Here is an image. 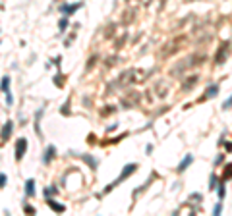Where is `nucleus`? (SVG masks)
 Returning <instances> with one entry per match:
<instances>
[{
	"instance_id": "9",
	"label": "nucleus",
	"mask_w": 232,
	"mask_h": 216,
	"mask_svg": "<svg viewBox=\"0 0 232 216\" xmlns=\"http://www.w3.org/2000/svg\"><path fill=\"white\" fill-rule=\"evenodd\" d=\"M217 93H218V85H211L207 89V97H217Z\"/></svg>"
},
{
	"instance_id": "10",
	"label": "nucleus",
	"mask_w": 232,
	"mask_h": 216,
	"mask_svg": "<svg viewBox=\"0 0 232 216\" xmlns=\"http://www.w3.org/2000/svg\"><path fill=\"white\" fill-rule=\"evenodd\" d=\"M224 193H226L224 183H218V201H223V199H224Z\"/></svg>"
},
{
	"instance_id": "12",
	"label": "nucleus",
	"mask_w": 232,
	"mask_h": 216,
	"mask_svg": "<svg viewBox=\"0 0 232 216\" xmlns=\"http://www.w3.org/2000/svg\"><path fill=\"white\" fill-rule=\"evenodd\" d=\"M223 108L224 110H228V108H232V97H228L226 101H224V104H223Z\"/></svg>"
},
{
	"instance_id": "15",
	"label": "nucleus",
	"mask_w": 232,
	"mask_h": 216,
	"mask_svg": "<svg viewBox=\"0 0 232 216\" xmlns=\"http://www.w3.org/2000/svg\"><path fill=\"white\" fill-rule=\"evenodd\" d=\"M221 208H223V207H221V201H218V203H217V205H215V208H213V212H215V214H221Z\"/></svg>"
},
{
	"instance_id": "5",
	"label": "nucleus",
	"mask_w": 232,
	"mask_h": 216,
	"mask_svg": "<svg viewBox=\"0 0 232 216\" xmlns=\"http://www.w3.org/2000/svg\"><path fill=\"white\" fill-rule=\"evenodd\" d=\"M54 152H56V149L52 147V145H51V147H46V151H45V157H43V162H45V164H48Z\"/></svg>"
},
{
	"instance_id": "16",
	"label": "nucleus",
	"mask_w": 232,
	"mask_h": 216,
	"mask_svg": "<svg viewBox=\"0 0 232 216\" xmlns=\"http://www.w3.org/2000/svg\"><path fill=\"white\" fill-rule=\"evenodd\" d=\"M4 185H6V176L0 174V187H4Z\"/></svg>"
},
{
	"instance_id": "7",
	"label": "nucleus",
	"mask_w": 232,
	"mask_h": 216,
	"mask_svg": "<svg viewBox=\"0 0 232 216\" xmlns=\"http://www.w3.org/2000/svg\"><path fill=\"white\" fill-rule=\"evenodd\" d=\"M0 89H2L4 93L10 91V75H4V77H2V81H0Z\"/></svg>"
},
{
	"instance_id": "1",
	"label": "nucleus",
	"mask_w": 232,
	"mask_h": 216,
	"mask_svg": "<svg viewBox=\"0 0 232 216\" xmlns=\"http://www.w3.org/2000/svg\"><path fill=\"white\" fill-rule=\"evenodd\" d=\"M25 149H27V141H25V139H19V141H18V145H16V158H18V160L23 157Z\"/></svg>"
},
{
	"instance_id": "13",
	"label": "nucleus",
	"mask_w": 232,
	"mask_h": 216,
	"mask_svg": "<svg viewBox=\"0 0 232 216\" xmlns=\"http://www.w3.org/2000/svg\"><path fill=\"white\" fill-rule=\"evenodd\" d=\"M217 187V176H211V183H209V189Z\"/></svg>"
},
{
	"instance_id": "8",
	"label": "nucleus",
	"mask_w": 232,
	"mask_h": 216,
	"mask_svg": "<svg viewBox=\"0 0 232 216\" xmlns=\"http://www.w3.org/2000/svg\"><path fill=\"white\" fill-rule=\"evenodd\" d=\"M12 127H14V124H12V122H8V124L4 125V129H2V139H8V135L12 133Z\"/></svg>"
},
{
	"instance_id": "17",
	"label": "nucleus",
	"mask_w": 232,
	"mask_h": 216,
	"mask_svg": "<svg viewBox=\"0 0 232 216\" xmlns=\"http://www.w3.org/2000/svg\"><path fill=\"white\" fill-rule=\"evenodd\" d=\"M6 101H8V104H12V102H14V97H12V95H10V91L6 93Z\"/></svg>"
},
{
	"instance_id": "11",
	"label": "nucleus",
	"mask_w": 232,
	"mask_h": 216,
	"mask_svg": "<svg viewBox=\"0 0 232 216\" xmlns=\"http://www.w3.org/2000/svg\"><path fill=\"white\" fill-rule=\"evenodd\" d=\"M48 205H51V207L54 208V210H58V212H62V210H64V207H62V205H58V203H52V201H48Z\"/></svg>"
},
{
	"instance_id": "3",
	"label": "nucleus",
	"mask_w": 232,
	"mask_h": 216,
	"mask_svg": "<svg viewBox=\"0 0 232 216\" xmlns=\"http://www.w3.org/2000/svg\"><path fill=\"white\" fill-rule=\"evenodd\" d=\"M191 162H194V157H191V154H186V157H184V160H182L180 164H178V172H184L186 168H188V166L191 164Z\"/></svg>"
},
{
	"instance_id": "14",
	"label": "nucleus",
	"mask_w": 232,
	"mask_h": 216,
	"mask_svg": "<svg viewBox=\"0 0 232 216\" xmlns=\"http://www.w3.org/2000/svg\"><path fill=\"white\" fill-rule=\"evenodd\" d=\"M58 25H60V31H64V29H66V25H68V19H66V18H62Z\"/></svg>"
},
{
	"instance_id": "6",
	"label": "nucleus",
	"mask_w": 232,
	"mask_h": 216,
	"mask_svg": "<svg viewBox=\"0 0 232 216\" xmlns=\"http://www.w3.org/2000/svg\"><path fill=\"white\" fill-rule=\"evenodd\" d=\"M33 193H35V181H33V179H27V181H25V195L31 197Z\"/></svg>"
},
{
	"instance_id": "4",
	"label": "nucleus",
	"mask_w": 232,
	"mask_h": 216,
	"mask_svg": "<svg viewBox=\"0 0 232 216\" xmlns=\"http://www.w3.org/2000/svg\"><path fill=\"white\" fill-rule=\"evenodd\" d=\"M135 168H137V166H135V164H128V166H126V170L122 172V176H120V179H118V181H122V179H126V178H128V176L132 174V172H135ZM118 181H114V183L118 185Z\"/></svg>"
},
{
	"instance_id": "2",
	"label": "nucleus",
	"mask_w": 232,
	"mask_h": 216,
	"mask_svg": "<svg viewBox=\"0 0 232 216\" xmlns=\"http://www.w3.org/2000/svg\"><path fill=\"white\" fill-rule=\"evenodd\" d=\"M79 8H81V2H78V4H72V6L66 4V6H62V8H60V12H62L64 16H72L75 10H79Z\"/></svg>"
}]
</instances>
